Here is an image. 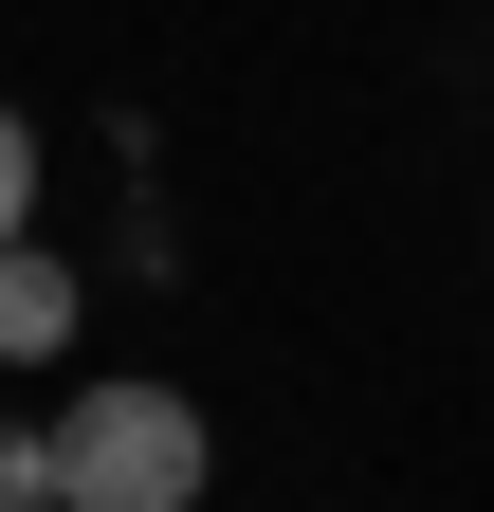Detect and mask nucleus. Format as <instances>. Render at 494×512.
Here are the masks:
<instances>
[{
	"mask_svg": "<svg viewBox=\"0 0 494 512\" xmlns=\"http://www.w3.org/2000/svg\"><path fill=\"white\" fill-rule=\"evenodd\" d=\"M19 220H37V128L0 110V256H19Z\"/></svg>",
	"mask_w": 494,
	"mask_h": 512,
	"instance_id": "7ed1b4c3",
	"label": "nucleus"
},
{
	"mask_svg": "<svg viewBox=\"0 0 494 512\" xmlns=\"http://www.w3.org/2000/svg\"><path fill=\"white\" fill-rule=\"evenodd\" d=\"M74 293H92L74 256H37V238L0 256V366H37V348H74Z\"/></svg>",
	"mask_w": 494,
	"mask_h": 512,
	"instance_id": "f03ea898",
	"label": "nucleus"
},
{
	"mask_svg": "<svg viewBox=\"0 0 494 512\" xmlns=\"http://www.w3.org/2000/svg\"><path fill=\"white\" fill-rule=\"evenodd\" d=\"M55 494L74 512H202V403H183V384H74Z\"/></svg>",
	"mask_w": 494,
	"mask_h": 512,
	"instance_id": "f257e3e1",
	"label": "nucleus"
},
{
	"mask_svg": "<svg viewBox=\"0 0 494 512\" xmlns=\"http://www.w3.org/2000/svg\"><path fill=\"white\" fill-rule=\"evenodd\" d=\"M0 512H74L55 494V439H0Z\"/></svg>",
	"mask_w": 494,
	"mask_h": 512,
	"instance_id": "20e7f679",
	"label": "nucleus"
}]
</instances>
